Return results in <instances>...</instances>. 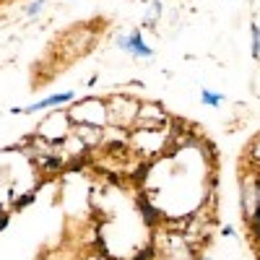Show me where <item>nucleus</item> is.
<instances>
[{
  "label": "nucleus",
  "instance_id": "nucleus-1",
  "mask_svg": "<svg viewBox=\"0 0 260 260\" xmlns=\"http://www.w3.org/2000/svg\"><path fill=\"white\" fill-rule=\"evenodd\" d=\"M110 115H112L117 122L130 120V117L136 115V102H133V99H122V96L112 99V102H110Z\"/></svg>",
  "mask_w": 260,
  "mask_h": 260
}]
</instances>
